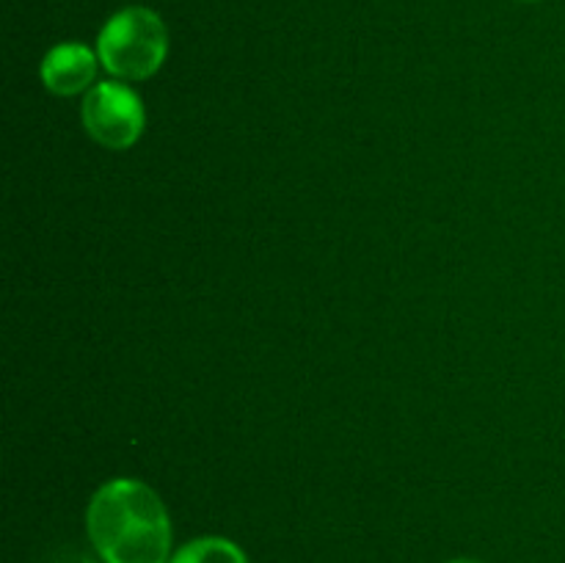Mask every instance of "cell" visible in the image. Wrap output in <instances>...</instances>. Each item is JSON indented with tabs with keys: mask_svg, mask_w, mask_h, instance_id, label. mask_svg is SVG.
<instances>
[{
	"mask_svg": "<svg viewBox=\"0 0 565 563\" xmlns=\"http://www.w3.org/2000/svg\"><path fill=\"white\" fill-rule=\"evenodd\" d=\"M169 563H248V557L235 541L221 539V535H204V539L182 544Z\"/></svg>",
	"mask_w": 565,
	"mask_h": 563,
	"instance_id": "5",
	"label": "cell"
},
{
	"mask_svg": "<svg viewBox=\"0 0 565 563\" xmlns=\"http://www.w3.org/2000/svg\"><path fill=\"white\" fill-rule=\"evenodd\" d=\"M94 75H97V55L86 44H58L42 61V83L58 97L86 92Z\"/></svg>",
	"mask_w": 565,
	"mask_h": 563,
	"instance_id": "4",
	"label": "cell"
},
{
	"mask_svg": "<svg viewBox=\"0 0 565 563\" xmlns=\"http://www.w3.org/2000/svg\"><path fill=\"white\" fill-rule=\"evenodd\" d=\"M524 3H539V0H524Z\"/></svg>",
	"mask_w": 565,
	"mask_h": 563,
	"instance_id": "7",
	"label": "cell"
},
{
	"mask_svg": "<svg viewBox=\"0 0 565 563\" xmlns=\"http://www.w3.org/2000/svg\"><path fill=\"white\" fill-rule=\"evenodd\" d=\"M169 31L152 9L127 6L103 25L97 59L119 81H147L163 66Z\"/></svg>",
	"mask_w": 565,
	"mask_h": 563,
	"instance_id": "2",
	"label": "cell"
},
{
	"mask_svg": "<svg viewBox=\"0 0 565 563\" xmlns=\"http://www.w3.org/2000/svg\"><path fill=\"white\" fill-rule=\"evenodd\" d=\"M450 563H483V561H475V557H456V561Z\"/></svg>",
	"mask_w": 565,
	"mask_h": 563,
	"instance_id": "6",
	"label": "cell"
},
{
	"mask_svg": "<svg viewBox=\"0 0 565 563\" xmlns=\"http://www.w3.org/2000/svg\"><path fill=\"white\" fill-rule=\"evenodd\" d=\"M83 127L105 149H127L141 138L143 114L141 97L125 83H97L88 88L81 108Z\"/></svg>",
	"mask_w": 565,
	"mask_h": 563,
	"instance_id": "3",
	"label": "cell"
},
{
	"mask_svg": "<svg viewBox=\"0 0 565 563\" xmlns=\"http://www.w3.org/2000/svg\"><path fill=\"white\" fill-rule=\"evenodd\" d=\"M92 546L105 563H169L171 522L158 491L132 478L99 486L86 511Z\"/></svg>",
	"mask_w": 565,
	"mask_h": 563,
	"instance_id": "1",
	"label": "cell"
}]
</instances>
